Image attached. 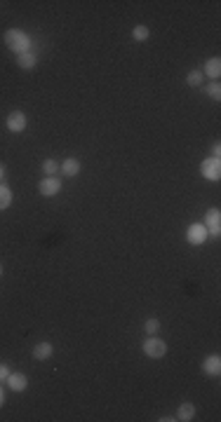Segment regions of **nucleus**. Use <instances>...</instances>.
I'll use <instances>...</instances> for the list:
<instances>
[{"label":"nucleus","instance_id":"nucleus-1","mask_svg":"<svg viewBox=\"0 0 221 422\" xmlns=\"http://www.w3.org/2000/svg\"><path fill=\"white\" fill-rule=\"evenodd\" d=\"M5 45L12 49L17 56L24 54V52H31V38H28L26 31H19V28H10V31H7Z\"/></svg>","mask_w":221,"mask_h":422},{"label":"nucleus","instance_id":"nucleus-2","mask_svg":"<svg viewBox=\"0 0 221 422\" xmlns=\"http://www.w3.org/2000/svg\"><path fill=\"white\" fill-rule=\"evenodd\" d=\"M144 354L151 357V359H162L167 354V342L155 338V335H148L144 340Z\"/></svg>","mask_w":221,"mask_h":422},{"label":"nucleus","instance_id":"nucleus-3","mask_svg":"<svg viewBox=\"0 0 221 422\" xmlns=\"http://www.w3.org/2000/svg\"><path fill=\"white\" fill-rule=\"evenodd\" d=\"M200 174H202V178H207V181H219L221 178V160L219 157H207V160H202Z\"/></svg>","mask_w":221,"mask_h":422},{"label":"nucleus","instance_id":"nucleus-4","mask_svg":"<svg viewBox=\"0 0 221 422\" xmlns=\"http://www.w3.org/2000/svg\"><path fill=\"white\" fill-rule=\"evenodd\" d=\"M38 190H40L42 197H54L57 192L62 190V181L57 176H45L40 181V185H38Z\"/></svg>","mask_w":221,"mask_h":422},{"label":"nucleus","instance_id":"nucleus-5","mask_svg":"<svg viewBox=\"0 0 221 422\" xmlns=\"http://www.w3.org/2000/svg\"><path fill=\"white\" fill-rule=\"evenodd\" d=\"M5 124H7V129L12 131V134H21V131L26 129V115H24L21 110H12V113L7 115Z\"/></svg>","mask_w":221,"mask_h":422},{"label":"nucleus","instance_id":"nucleus-6","mask_svg":"<svg viewBox=\"0 0 221 422\" xmlns=\"http://www.w3.org/2000/svg\"><path fill=\"white\" fill-rule=\"evenodd\" d=\"M186 239L191 242V244H202V242L207 239V228H205L202 223H193L186 232Z\"/></svg>","mask_w":221,"mask_h":422},{"label":"nucleus","instance_id":"nucleus-7","mask_svg":"<svg viewBox=\"0 0 221 422\" xmlns=\"http://www.w3.org/2000/svg\"><path fill=\"white\" fill-rule=\"evenodd\" d=\"M205 228H207V232L209 235H219L221 232V214H219V209H209L207 211V218H205Z\"/></svg>","mask_w":221,"mask_h":422},{"label":"nucleus","instance_id":"nucleus-8","mask_svg":"<svg viewBox=\"0 0 221 422\" xmlns=\"http://www.w3.org/2000/svg\"><path fill=\"white\" fill-rule=\"evenodd\" d=\"M7 387L12 389V392H24V389L28 387V380L24 373H10L7 375Z\"/></svg>","mask_w":221,"mask_h":422},{"label":"nucleus","instance_id":"nucleus-9","mask_svg":"<svg viewBox=\"0 0 221 422\" xmlns=\"http://www.w3.org/2000/svg\"><path fill=\"white\" fill-rule=\"evenodd\" d=\"M202 371H205L207 375H219L221 373V357L219 354L205 357V361H202Z\"/></svg>","mask_w":221,"mask_h":422},{"label":"nucleus","instance_id":"nucleus-10","mask_svg":"<svg viewBox=\"0 0 221 422\" xmlns=\"http://www.w3.org/2000/svg\"><path fill=\"white\" fill-rule=\"evenodd\" d=\"M202 75H207V78H212V80H219V75H221V59L219 56L207 59L205 68H202Z\"/></svg>","mask_w":221,"mask_h":422},{"label":"nucleus","instance_id":"nucleus-11","mask_svg":"<svg viewBox=\"0 0 221 422\" xmlns=\"http://www.w3.org/2000/svg\"><path fill=\"white\" fill-rule=\"evenodd\" d=\"M17 63H19V68L31 71V68H35V66H38V54H35L33 49H31V52H24V54L17 56Z\"/></svg>","mask_w":221,"mask_h":422},{"label":"nucleus","instance_id":"nucleus-12","mask_svg":"<svg viewBox=\"0 0 221 422\" xmlns=\"http://www.w3.org/2000/svg\"><path fill=\"white\" fill-rule=\"evenodd\" d=\"M59 169H62L64 176H78V174H80V162H78L76 157H66V160L59 164Z\"/></svg>","mask_w":221,"mask_h":422},{"label":"nucleus","instance_id":"nucleus-13","mask_svg":"<svg viewBox=\"0 0 221 422\" xmlns=\"http://www.w3.org/2000/svg\"><path fill=\"white\" fill-rule=\"evenodd\" d=\"M54 354V347H52V342H38L33 347V359H38V361H45V359H49Z\"/></svg>","mask_w":221,"mask_h":422},{"label":"nucleus","instance_id":"nucleus-14","mask_svg":"<svg viewBox=\"0 0 221 422\" xmlns=\"http://www.w3.org/2000/svg\"><path fill=\"white\" fill-rule=\"evenodd\" d=\"M195 417V406L193 403H181L179 406V415H177V420H184V422H191Z\"/></svg>","mask_w":221,"mask_h":422},{"label":"nucleus","instance_id":"nucleus-15","mask_svg":"<svg viewBox=\"0 0 221 422\" xmlns=\"http://www.w3.org/2000/svg\"><path fill=\"white\" fill-rule=\"evenodd\" d=\"M10 204H12V190L0 183V211H5Z\"/></svg>","mask_w":221,"mask_h":422},{"label":"nucleus","instance_id":"nucleus-16","mask_svg":"<svg viewBox=\"0 0 221 422\" xmlns=\"http://www.w3.org/2000/svg\"><path fill=\"white\" fill-rule=\"evenodd\" d=\"M132 38L137 42H144L151 38V31H148V26H134V31H132Z\"/></svg>","mask_w":221,"mask_h":422},{"label":"nucleus","instance_id":"nucleus-17","mask_svg":"<svg viewBox=\"0 0 221 422\" xmlns=\"http://www.w3.org/2000/svg\"><path fill=\"white\" fill-rule=\"evenodd\" d=\"M202 80H205V75H202V71H191L186 78V82L191 85V87H200Z\"/></svg>","mask_w":221,"mask_h":422},{"label":"nucleus","instance_id":"nucleus-18","mask_svg":"<svg viewBox=\"0 0 221 422\" xmlns=\"http://www.w3.org/2000/svg\"><path fill=\"white\" fill-rule=\"evenodd\" d=\"M57 171H59V164H57V160H45V162H42V174L54 176Z\"/></svg>","mask_w":221,"mask_h":422},{"label":"nucleus","instance_id":"nucleus-19","mask_svg":"<svg viewBox=\"0 0 221 422\" xmlns=\"http://www.w3.org/2000/svg\"><path fill=\"white\" fill-rule=\"evenodd\" d=\"M144 328H146V333H148V335L158 333V331H160V321H158V319H153V317H151V319H146Z\"/></svg>","mask_w":221,"mask_h":422},{"label":"nucleus","instance_id":"nucleus-20","mask_svg":"<svg viewBox=\"0 0 221 422\" xmlns=\"http://www.w3.org/2000/svg\"><path fill=\"white\" fill-rule=\"evenodd\" d=\"M207 94L212 96L214 101H219V99H221V85H219V80H214L212 85H209V87H207Z\"/></svg>","mask_w":221,"mask_h":422},{"label":"nucleus","instance_id":"nucleus-21","mask_svg":"<svg viewBox=\"0 0 221 422\" xmlns=\"http://www.w3.org/2000/svg\"><path fill=\"white\" fill-rule=\"evenodd\" d=\"M7 375H10V368L5 364H0V380H7Z\"/></svg>","mask_w":221,"mask_h":422},{"label":"nucleus","instance_id":"nucleus-22","mask_svg":"<svg viewBox=\"0 0 221 422\" xmlns=\"http://www.w3.org/2000/svg\"><path fill=\"white\" fill-rule=\"evenodd\" d=\"M212 153H214V157H219V153H221V146H219V143H214V146H212Z\"/></svg>","mask_w":221,"mask_h":422},{"label":"nucleus","instance_id":"nucleus-23","mask_svg":"<svg viewBox=\"0 0 221 422\" xmlns=\"http://www.w3.org/2000/svg\"><path fill=\"white\" fill-rule=\"evenodd\" d=\"M3 176H5V164L0 162V181H3Z\"/></svg>","mask_w":221,"mask_h":422},{"label":"nucleus","instance_id":"nucleus-24","mask_svg":"<svg viewBox=\"0 0 221 422\" xmlns=\"http://www.w3.org/2000/svg\"><path fill=\"white\" fill-rule=\"evenodd\" d=\"M5 403V392H3V387H0V406Z\"/></svg>","mask_w":221,"mask_h":422},{"label":"nucleus","instance_id":"nucleus-25","mask_svg":"<svg viewBox=\"0 0 221 422\" xmlns=\"http://www.w3.org/2000/svg\"><path fill=\"white\" fill-rule=\"evenodd\" d=\"M0 277H3V265H0Z\"/></svg>","mask_w":221,"mask_h":422}]
</instances>
